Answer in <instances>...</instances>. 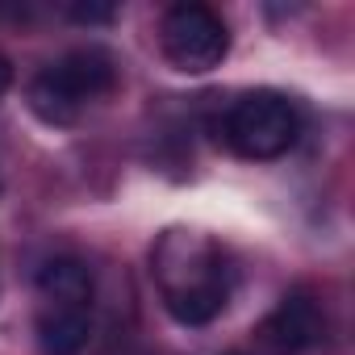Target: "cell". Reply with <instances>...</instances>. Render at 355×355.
Masks as SVG:
<instances>
[{"label": "cell", "instance_id": "1", "mask_svg": "<svg viewBox=\"0 0 355 355\" xmlns=\"http://www.w3.org/2000/svg\"><path fill=\"white\" fill-rule=\"evenodd\" d=\"M150 272H155L167 313L180 326H205L230 301L226 255L201 230H184V226L167 230L150 251Z\"/></svg>", "mask_w": 355, "mask_h": 355}, {"label": "cell", "instance_id": "2", "mask_svg": "<svg viewBox=\"0 0 355 355\" xmlns=\"http://www.w3.org/2000/svg\"><path fill=\"white\" fill-rule=\"evenodd\" d=\"M113 84H117L113 55L101 51V46H80V51L63 55L59 63L42 67L30 80L26 101H30L38 121H46V125H76L80 113L92 101L113 92Z\"/></svg>", "mask_w": 355, "mask_h": 355}, {"label": "cell", "instance_id": "3", "mask_svg": "<svg viewBox=\"0 0 355 355\" xmlns=\"http://www.w3.org/2000/svg\"><path fill=\"white\" fill-rule=\"evenodd\" d=\"M222 134H226L230 150L243 159H280L297 142L301 121H297V109L288 96L259 88V92H247L230 105Z\"/></svg>", "mask_w": 355, "mask_h": 355}, {"label": "cell", "instance_id": "4", "mask_svg": "<svg viewBox=\"0 0 355 355\" xmlns=\"http://www.w3.org/2000/svg\"><path fill=\"white\" fill-rule=\"evenodd\" d=\"M159 42H163L167 63L175 71H189V76L214 71L226 59V51H230L226 21L214 9H205V5H175L163 17Z\"/></svg>", "mask_w": 355, "mask_h": 355}, {"label": "cell", "instance_id": "5", "mask_svg": "<svg viewBox=\"0 0 355 355\" xmlns=\"http://www.w3.org/2000/svg\"><path fill=\"white\" fill-rule=\"evenodd\" d=\"M322 309L309 293H288L263 322H259V343L272 351V355H305L309 347L322 343Z\"/></svg>", "mask_w": 355, "mask_h": 355}, {"label": "cell", "instance_id": "6", "mask_svg": "<svg viewBox=\"0 0 355 355\" xmlns=\"http://www.w3.org/2000/svg\"><path fill=\"white\" fill-rule=\"evenodd\" d=\"M92 338V318L84 305H42L38 309V347L46 355H80Z\"/></svg>", "mask_w": 355, "mask_h": 355}, {"label": "cell", "instance_id": "7", "mask_svg": "<svg viewBox=\"0 0 355 355\" xmlns=\"http://www.w3.org/2000/svg\"><path fill=\"white\" fill-rule=\"evenodd\" d=\"M38 293L51 305H84L88 309L92 305V272L84 259H71V255L51 259L38 272Z\"/></svg>", "mask_w": 355, "mask_h": 355}, {"label": "cell", "instance_id": "8", "mask_svg": "<svg viewBox=\"0 0 355 355\" xmlns=\"http://www.w3.org/2000/svg\"><path fill=\"white\" fill-rule=\"evenodd\" d=\"M67 13H71L80 26H96V21H113L117 9H113V5H71Z\"/></svg>", "mask_w": 355, "mask_h": 355}, {"label": "cell", "instance_id": "9", "mask_svg": "<svg viewBox=\"0 0 355 355\" xmlns=\"http://www.w3.org/2000/svg\"><path fill=\"white\" fill-rule=\"evenodd\" d=\"M9 84H13V63L0 55V92H9Z\"/></svg>", "mask_w": 355, "mask_h": 355}, {"label": "cell", "instance_id": "10", "mask_svg": "<svg viewBox=\"0 0 355 355\" xmlns=\"http://www.w3.org/2000/svg\"><path fill=\"white\" fill-rule=\"evenodd\" d=\"M230 355H239V351H230Z\"/></svg>", "mask_w": 355, "mask_h": 355}]
</instances>
